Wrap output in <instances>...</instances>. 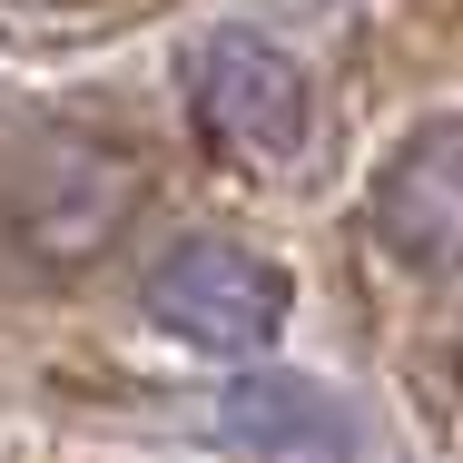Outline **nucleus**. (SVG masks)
Segmentation results:
<instances>
[{
    "mask_svg": "<svg viewBox=\"0 0 463 463\" xmlns=\"http://www.w3.org/2000/svg\"><path fill=\"white\" fill-rule=\"evenodd\" d=\"M187 109L197 128L247 158V168H296L306 158V128H316V90H306V60L277 50L267 30H207L187 50Z\"/></svg>",
    "mask_w": 463,
    "mask_h": 463,
    "instance_id": "1",
    "label": "nucleus"
},
{
    "mask_svg": "<svg viewBox=\"0 0 463 463\" xmlns=\"http://www.w3.org/2000/svg\"><path fill=\"white\" fill-rule=\"evenodd\" d=\"M148 316L197 355H257L286 326V277L227 237H187L148 267Z\"/></svg>",
    "mask_w": 463,
    "mask_h": 463,
    "instance_id": "2",
    "label": "nucleus"
},
{
    "mask_svg": "<svg viewBox=\"0 0 463 463\" xmlns=\"http://www.w3.org/2000/svg\"><path fill=\"white\" fill-rule=\"evenodd\" d=\"M365 227L384 257L424 267V277H463V118L414 128L365 187Z\"/></svg>",
    "mask_w": 463,
    "mask_h": 463,
    "instance_id": "3",
    "label": "nucleus"
},
{
    "mask_svg": "<svg viewBox=\"0 0 463 463\" xmlns=\"http://www.w3.org/2000/svg\"><path fill=\"white\" fill-rule=\"evenodd\" d=\"M118 207H128V178L99 158V148H40V168L20 187V247H40V257H60V267H80L109 247V227H118Z\"/></svg>",
    "mask_w": 463,
    "mask_h": 463,
    "instance_id": "4",
    "label": "nucleus"
},
{
    "mask_svg": "<svg viewBox=\"0 0 463 463\" xmlns=\"http://www.w3.org/2000/svg\"><path fill=\"white\" fill-rule=\"evenodd\" d=\"M217 424L237 444H267V454H335L345 444V414L316 394V384H286V374H257L217 404Z\"/></svg>",
    "mask_w": 463,
    "mask_h": 463,
    "instance_id": "5",
    "label": "nucleus"
}]
</instances>
